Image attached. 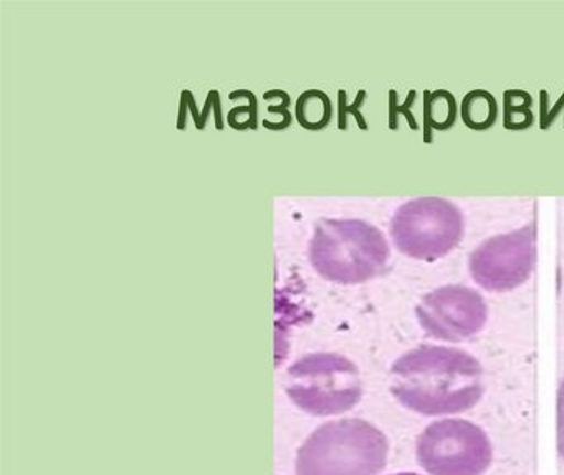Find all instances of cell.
<instances>
[{
  "label": "cell",
  "mask_w": 564,
  "mask_h": 475,
  "mask_svg": "<svg viewBox=\"0 0 564 475\" xmlns=\"http://www.w3.org/2000/svg\"><path fill=\"white\" fill-rule=\"evenodd\" d=\"M391 391L405 409L417 414H462L484 396V368L464 349L422 345L395 359Z\"/></svg>",
  "instance_id": "obj_1"
},
{
  "label": "cell",
  "mask_w": 564,
  "mask_h": 475,
  "mask_svg": "<svg viewBox=\"0 0 564 475\" xmlns=\"http://www.w3.org/2000/svg\"><path fill=\"white\" fill-rule=\"evenodd\" d=\"M389 442L365 419L319 425L296 454V475H378L388 464Z\"/></svg>",
  "instance_id": "obj_2"
},
{
  "label": "cell",
  "mask_w": 564,
  "mask_h": 475,
  "mask_svg": "<svg viewBox=\"0 0 564 475\" xmlns=\"http://www.w3.org/2000/svg\"><path fill=\"white\" fill-rule=\"evenodd\" d=\"M384 234L361 219H322L310 242L313 269L329 282L356 285L384 272L389 262Z\"/></svg>",
  "instance_id": "obj_3"
},
{
  "label": "cell",
  "mask_w": 564,
  "mask_h": 475,
  "mask_svg": "<svg viewBox=\"0 0 564 475\" xmlns=\"http://www.w3.org/2000/svg\"><path fill=\"white\" fill-rule=\"evenodd\" d=\"M285 391L308 414L338 415L361 401V375L346 356L313 353L286 369Z\"/></svg>",
  "instance_id": "obj_4"
},
{
  "label": "cell",
  "mask_w": 564,
  "mask_h": 475,
  "mask_svg": "<svg viewBox=\"0 0 564 475\" xmlns=\"http://www.w3.org/2000/svg\"><path fill=\"white\" fill-rule=\"evenodd\" d=\"M464 233V214L444 197L409 201L395 210L391 220L394 246L411 259H442L462 242Z\"/></svg>",
  "instance_id": "obj_5"
},
{
  "label": "cell",
  "mask_w": 564,
  "mask_h": 475,
  "mask_svg": "<svg viewBox=\"0 0 564 475\" xmlns=\"http://www.w3.org/2000/svg\"><path fill=\"white\" fill-rule=\"evenodd\" d=\"M415 457L429 475H484L494 462V447L480 425L438 419L419 435Z\"/></svg>",
  "instance_id": "obj_6"
},
{
  "label": "cell",
  "mask_w": 564,
  "mask_h": 475,
  "mask_svg": "<svg viewBox=\"0 0 564 475\" xmlns=\"http://www.w3.org/2000/svg\"><path fill=\"white\" fill-rule=\"evenodd\" d=\"M536 260L533 224L481 242L468 259L471 279L488 292H508L530 279Z\"/></svg>",
  "instance_id": "obj_7"
},
{
  "label": "cell",
  "mask_w": 564,
  "mask_h": 475,
  "mask_svg": "<svg viewBox=\"0 0 564 475\" xmlns=\"http://www.w3.org/2000/svg\"><path fill=\"white\" fill-rule=\"evenodd\" d=\"M415 315L425 335L438 342L457 343L485 328L488 306L477 290L445 285L429 292L419 303Z\"/></svg>",
  "instance_id": "obj_8"
},
{
  "label": "cell",
  "mask_w": 564,
  "mask_h": 475,
  "mask_svg": "<svg viewBox=\"0 0 564 475\" xmlns=\"http://www.w3.org/2000/svg\"><path fill=\"white\" fill-rule=\"evenodd\" d=\"M497 115V100L488 91H471L462 101V120L471 130L485 131L494 127Z\"/></svg>",
  "instance_id": "obj_9"
},
{
  "label": "cell",
  "mask_w": 564,
  "mask_h": 475,
  "mask_svg": "<svg viewBox=\"0 0 564 475\" xmlns=\"http://www.w3.org/2000/svg\"><path fill=\"white\" fill-rule=\"evenodd\" d=\"M507 104V120L505 127L511 130H523L533 123V115L530 111L531 98L523 91H508L505 95Z\"/></svg>",
  "instance_id": "obj_10"
},
{
  "label": "cell",
  "mask_w": 564,
  "mask_h": 475,
  "mask_svg": "<svg viewBox=\"0 0 564 475\" xmlns=\"http://www.w3.org/2000/svg\"><path fill=\"white\" fill-rule=\"evenodd\" d=\"M457 107L454 97L448 91H435L429 101V123L437 130H447L454 125Z\"/></svg>",
  "instance_id": "obj_11"
},
{
  "label": "cell",
  "mask_w": 564,
  "mask_h": 475,
  "mask_svg": "<svg viewBox=\"0 0 564 475\" xmlns=\"http://www.w3.org/2000/svg\"><path fill=\"white\" fill-rule=\"evenodd\" d=\"M328 98L323 97L318 107L313 108L308 95H303L299 104V118L303 127L319 128L328 121Z\"/></svg>",
  "instance_id": "obj_12"
},
{
  "label": "cell",
  "mask_w": 564,
  "mask_h": 475,
  "mask_svg": "<svg viewBox=\"0 0 564 475\" xmlns=\"http://www.w3.org/2000/svg\"><path fill=\"white\" fill-rule=\"evenodd\" d=\"M557 452L564 461V379L557 391Z\"/></svg>",
  "instance_id": "obj_13"
},
{
  "label": "cell",
  "mask_w": 564,
  "mask_h": 475,
  "mask_svg": "<svg viewBox=\"0 0 564 475\" xmlns=\"http://www.w3.org/2000/svg\"><path fill=\"white\" fill-rule=\"evenodd\" d=\"M392 475H419V474H414V472H402V474H392Z\"/></svg>",
  "instance_id": "obj_14"
}]
</instances>
